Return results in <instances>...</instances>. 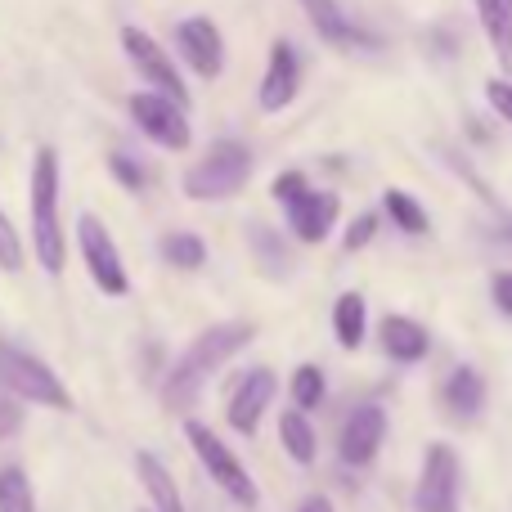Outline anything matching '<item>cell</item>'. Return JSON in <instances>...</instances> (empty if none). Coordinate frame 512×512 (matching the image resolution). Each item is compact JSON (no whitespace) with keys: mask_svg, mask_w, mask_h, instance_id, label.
I'll return each instance as SVG.
<instances>
[{"mask_svg":"<svg viewBox=\"0 0 512 512\" xmlns=\"http://www.w3.org/2000/svg\"><path fill=\"white\" fill-rule=\"evenodd\" d=\"M288 391H292V409H301V414L319 409V405H324V396H328L324 369H319V364H297V369H292Z\"/></svg>","mask_w":512,"mask_h":512,"instance_id":"cell-25","label":"cell"},{"mask_svg":"<svg viewBox=\"0 0 512 512\" xmlns=\"http://www.w3.org/2000/svg\"><path fill=\"white\" fill-rule=\"evenodd\" d=\"M0 512H36V495L32 481H27L23 468H0Z\"/></svg>","mask_w":512,"mask_h":512,"instance_id":"cell-26","label":"cell"},{"mask_svg":"<svg viewBox=\"0 0 512 512\" xmlns=\"http://www.w3.org/2000/svg\"><path fill=\"white\" fill-rule=\"evenodd\" d=\"M108 171H113V180H117V185H126L131 194H135V189H144V180H149V176H144L140 162H135L131 153H122V149L108 153Z\"/></svg>","mask_w":512,"mask_h":512,"instance_id":"cell-29","label":"cell"},{"mask_svg":"<svg viewBox=\"0 0 512 512\" xmlns=\"http://www.w3.org/2000/svg\"><path fill=\"white\" fill-rule=\"evenodd\" d=\"M297 5L306 9V18L319 32V41H328V45L355 41V27H351V18H346V9L337 5V0H297Z\"/></svg>","mask_w":512,"mask_h":512,"instance_id":"cell-22","label":"cell"},{"mask_svg":"<svg viewBox=\"0 0 512 512\" xmlns=\"http://www.w3.org/2000/svg\"><path fill=\"white\" fill-rule=\"evenodd\" d=\"M0 391L14 396L18 405H41V409H54V414H72L77 409V400L63 387L59 373L41 355L23 351V346L5 342V337H0Z\"/></svg>","mask_w":512,"mask_h":512,"instance_id":"cell-3","label":"cell"},{"mask_svg":"<svg viewBox=\"0 0 512 512\" xmlns=\"http://www.w3.org/2000/svg\"><path fill=\"white\" fill-rule=\"evenodd\" d=\"M252 337H256L252 319H221V324L203 328V333L180 351V360L167 369V378H162V405L185 414V409L203 396L207 382H212L239 351H248Z\"/></svg>","mask_w":512,"mask_h":512,"instance_id":"cell-1","label":"cell"},{"mask_svg":"<svg viewBox=\"0 0 512 512\" xmlns=\"http://www.w3.org/2000/svg\"><path fill=\"white\" fill-rule=\"evenodd\" d=\"M382 216H387L400 234H409V239H423V234L432 230L427 207L418 203L414 194H405V189H387V194H382Z\"/></svg>","mask_w":512,"mask_h":512,"instance_id":"cell-21","label":"cell"},{"mask_svg":"<svg viewBox=\"0 0 512 512\" xmlns=\"http://www.w3.org/2000/svg\"><path fill=\"white\" fill-rule=\"evenodd\" d=\"M176 50L198 81H216L225 72V36L207 14H189L176 27Z\"/></svg>","mask_w":512,"mask_h":512,"instance_id":"cell-10","label":"cell"},{"mask_svg":"<svg viewBox=\"0 0 512 512\" xmlns=\"http://www.w3.org/2000/svg\"><path fill=\"white\" fill-rule=\"evenodd\" d=\"M306 189H310L306 171H283V176H279V180H274V185H270V194L279 198L283 207H288V203H297V198L306 194Z\"/></svg>","mask_w":512,"mask_h":512,"instance_id":"cell-31","label":"cell"},{"mask_svg":"<svg viewBox=\"0 0 512 512\" xmlns=\"http://www.w3.org/2000/svg\"><path fill=\"white\" fill-rule=\"evenodd\" d=\"M279 441H283V450H288L292 463H301V468L315 463L319 436H315V427H310V418L301 414V409H283L279 414Z\"/></svg>","mask_w":512,"mask_h":512,"instance_id":"cell-20","label":"cell"},{"mask_svg":"<svg viewBox=\"0 0 512 512\" xmlns=\"http://www.w3.org/2000/svg\"><path fill=\"white\" fill-rule=\"evenodd\" d=\"M495 239H499V243H512V221H508V225H499Z\"/></svg>","mask_w":512,"mask_h":512,"instance_id":"cell-35","label":"cell"},{"mask_svg":"<svg viewBox=\"0 0 512 512\" xmlns=\"http://www.w3.org/2000/svg\"><path fill=\"white\" fill-rule=\"evenodd\" d=\"M248 239H252L256 265H261V270L270 274V279H283V274L292 270V256H288V248H283V239H279L274 230H265V225H252Z\"/></svg>","mask_w":512,"mask_h":512,"instance_id":"cell-24","label":"cell"},{"mask_svg":"<svg viewBox=\"0 0 512 512\" xmlns=\"http://www.w3.org/2000/svg\"><path fill=\"white\" fill-rule=\"evenodd\" d=\"M378 346L387 351V360L418 364V360H427V351H432V333L409 315H387L378 324Z\"/></svg>","mask_w":512,"mask_h":512,"instance_id":"cell-15","label":"cell"},{"mask_svg":"<svg viewBox=\"0 0 512 512\" xmlns=\"http://www.w3.org/2000/svg\"><path fill=\"white\" fill-rule=\"evenodd\" d=\"M459 490H463L459 454L445 441H432L414 486V512H459Z\"/></svg>","mask_w":512,"mask_h":512,"instance_id":"cell-8","label":"cell"},{"mask_svg":"<svg viewBox=\"0 0 512 512\" xmlns=\"http://www.w3.org/2000/svg\"><path fill=\"white\" fill-rule=\"evenodd\" d=\"M387 441V409L382 405H355L337 432V459L346 468H369Z\"/></svg>","mask_w":512,"mask_h":512,"instance_id":"cell-11","label":"cell"},{"mask_svg":"<svg viewBox=\"0 0 512 512\" xmlns=\"http://www.w3.org/2000/svg\"><path fill=\"white\" fill-rule=\"evenodd\" d=\"M333 337L342 342V351H360L369 337V301L364 292H342L333 301Z\"/></svg>","mask_w":512,"mask_h":512,"instance_id":"cell-19","label":"cell"},{"mask_svg":"<svg viewBox=\"0 0 512 512\" xmlns=\"http://www.w3.org/2000/svg\"><path fill=\"white\" fill-rule=\"evenodd\" d=\"M373 239H378V212H360L351 225H346L342 248H346V252H364Z\"/></svg>","mask_w":512,"mask_h":512,"instance_id":"cell-28","label":"cell"},{"mask_svg":"<svg viewBox=\"0 0 512 512\" xmlns=\"http://www.w3.org/2000/svg\"><path fill=\"white\" fill-rule=\"evenodd\" d=\"M126 108H131V122L140 126V131L149 135L158 149L185 153L189 144H194V126H189V113H185V108H176L171 99L153 95V90H135V95L126 99Z\"/></svg>","mask_w":512,"mask_h":512,"instance_id":"cell-9","label":"cell"},{"mask_svg":"<svg viewBox=\"0 0 512 512\" xmlns=\"http://www.w3.org/2000/svg\"><path fill=\"white\" fill-rule=\"evenodd\" d=\"M135 477H140L144 495H149V512H185L176 477L167 472V463H162L158 454H149V450L135 454Z\"/></svg>","mask_w":512,"mask_h":512,"instance_id":"cell-17","label":"cell"},{"mask_svg":"<svg viewBox=\"0 0 512 512\" xmlns=\"http://www.w3.org/2000/svg\"><path fill=\"white\" fill-rule=\"evenodd\" d=\"M185 441H189V450H194V459L203 463V472L216 481V490H221V495H230L239 508H256V504H261V490H256L252 472L243 468V459L212 432V427L198 423V418H185Z\"/></svg>","mask_w":512,"mask_h":512,"instance_id":"cell-5","label":"cell"},{"mask_svg":"<svg viewBox=\"0 0 512 512\" xmlns=\"http://www.w3.org/2000/svg\"><path fill=\"white\" fill-rule=\"evenodd\" d=\"M252 149L243 140H216L194 167L180 176V194L189 203H225L252 180Z\"/></svg>","mask_w":512,"mask_h":512,"instance_id":"cell-4","label":"cell"},{"mask_svg":"<svg viewBox=\"0 0 512 512\" xmlns=\"http://www.w3.org/2000/svg\"><path fill=\"white\" fill-rule=\"evenodd\" d=\"M77 248H81V261H86L90 283H95L104 297H126V292H131L122 252H117L113 234H108V225L99 221L95 212H81L77 216Z\"/></svg>","mask_w":512,"mask_h":512,"instance_id":"cell-6","label":"cell"},{"mask_svg":"<svg viewBox=\"0 0 512 512\" xmlns=\"http://www.w3.org/2000/svg\"><path fill=\"white\" fill-rule=\"evenodd\" d=\"M122 50H126V59L135 63V72L149 81L153 95L171 99L176 108H189V86H185V77H180V68L171 63V54L162 50V45L153 41L144 27H135V23L122 27Z\"/></svg>","mask_w":512,"mask_h":512,"instance_id":"cell-7","label":"cell"},{"mask_svg":"<svg viewBox=\"0 0 512 512\" xmlns=\"http://www.w3.org/2000/svg\"><path fill=\"white\" fill-rule=\"evenodd\" d=\"M59 189H63V171H59V153L50 144H41L32 158V185H27V203H32V248L36 261L50 279H59L68 265V239H63V216H59Z\"/></svg>","mask_w":512,"mask_h":512,"instance_id":"cell-2","label":"cell"},{"mask_svg":"<svg viewBox=\"0 0 512 512\" xmlns=\"http://www.w3.org/2000/svg\"><path fill=\"white\" fill-rule=\"evenodd\" d=\"M441 405L450 409L459 423H472V418L486 409V378H481L472 364L450 369V378L441 382Z\"/></svg>","mask_w":512,"mask_h":512,"instance_id":"cell-16","label":"cell"},{"mask_svg":"<svg viewBox=\"0 0 512 512\" xmlns=\"http://www.w3.org/2000/svg\"><path fill=\"white\" fill-rule=\"evenodd\" d=\"M486 104L495 108V113L512 126V81H508V77H490V81H486Z\"/></svg>","mask_w":512,"mask_h":512,"instance_id":"cell-32","label":"cell"},{"mask_svg":"<svg viewBox=\"0 0 512 512\" xmlns=\"http://www.w3.org/2000/svg\"><path fill=\"white\" fill-rule=\"evenodd\" d=\"M301 90V59L292 50V41H274L270 45V59H265V77L261 90H256V104L261 113H283V108L297 99Z\"/></svg>","mask_w":512,"mask_h":512,"instance_id":"cell-14","label":"cell"},{"mask_svg":"<svg viewBox=\"0 0 512 512\" xmlns=\"http://www.w3.org/2000/svg\"><path fill=\"white\" fill-rule=\"evenodd\" d=\"M274 391H279V378H274V369H265V364H256L248 369L239 382H234L230 391V405H225V418H230V427L239 436H256V427H261L265 409H270Z\"/></svg>","mask_w":512,"mask_h":512,"instance_id":"cell-12","label":"cell"},{"mask_svg":"<svg viewBox=\"0 0 512 512\" xmlns=\"http://www.w3.org/2000/svg\"><path fill=\"white\" fill-rule=\"evenodd\" d=\"M158 252H162V261L176 265V270H203V265H207V239H203V234H194V230L162 234Z\"/></svg>","mask_w":512,"mask_h":512,"instance_id":"cell-23","label":"cell"},{"mask_svg":"<svg viewBox=\"0 0 512 512\" xmlns=\"http://www.w3.org/2000/svg\"><path fill=\"white\" fill-rule=\"evenodd\" d=\"M490 301L504 319H512V270H495L490 274Z\"/></svg>","mask_w":512,"mask_h":512,"instance_id":"cell-33","label":"cell"},{"mask_svg":"<svg viewBox=\"0 0 512 512\" xmlns=\"http://www.w3.org/2000/svg\"><path fill=\"white\" fill-rule=\"evenodd\" d=\"M23 423H27L23 405H18L14 396H5V391H0V441H14V436L23 432Z\"/></svg>","mask_w":512,"mask_h":512,"instance_id":"cell-30","label":"cell"},{"mask_svg":"<svg viewBox=\"0 0 512 512\" xmlns=\"http://www.w3.org/2000/svg\"><path fill=\"white\" fill-rule=\"evenodd\" d=\"M472 9H477L481 32H486L490 50L499 54V63H504L512 81V0H472Z\"/></svg>","mask_w":512,"mask_h":512,"instance_id":"cell-18","label":"cell"},{"mask_svg":"<svg viewBox=\"0 0 512 512\" xmlns=\"http://www.w3.org/2000/svg\"><path fill=\"white\" fill-rule=\"evenodd\" d=\"M337 216H342V198L333 189H306L297 203H288V230L297 243L315 248V243H324L333 234Z\"/></svg>","mask_w":512,"mask_h":512,"instance_id":"cell-13","label":"cell"},{"mask_svg":"<svg viewBox=\"0 0 512 512\" xmlns=\"http://www.w3.org/2000/svg\"><path fill=\"white\" fill-rule=\"evenodd\" d=\"M0 270L5 274H18L23 270V243H18V230L5 212H0Z\"/></svg>","mask_w":512,"mask_h":512,"instance_id":"cell-27","label":"cell"},{"mask_svg":"<svg viewBox=\"0 0 512 512\" xmlns=\"http://www.w3.org/2000/svg\"><path fill=\"white\" fill-rule=\"evenodd\" d=\"M297 512H333V499H328V495H310Z\"/></svg>","mask_w":512,"mask_h":512,"instance_id":"cell-34","label":"cell"}]
</instances>
